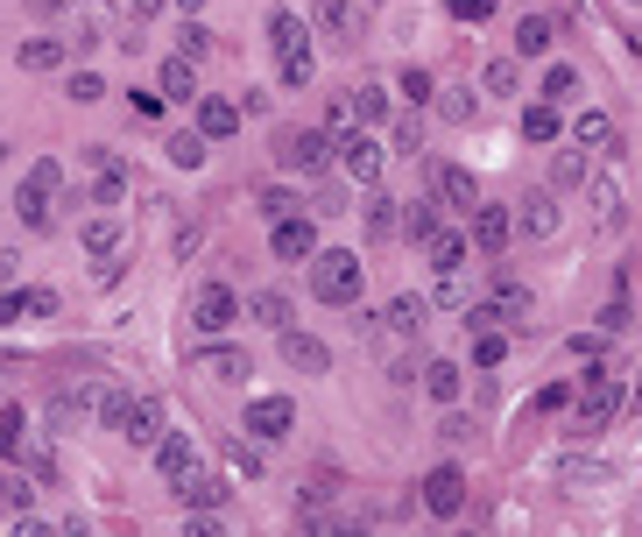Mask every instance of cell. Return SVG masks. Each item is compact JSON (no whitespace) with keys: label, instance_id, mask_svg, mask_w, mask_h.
<instances>
[{"label":"cell","instance_id":"obj_8","mask_svg":"<svg viewBox=\"0 0 642 537\" xmlns=\"http://www.w3.org/2000/svg\"><path fill=\"white\" fill-rule=\"evenodd\" d=\"M113 431H121L128 445H156V439H162V403H156V396H121Z\"/></svg>","mask_w":642,"mask_h":537},{"label":"cell","instance_id":"obj_39","mask_svg":"<svg viewBox=\"0 0 642 537\" xmlns=\"http://www.w3.org/2000/svg\"><path fill=\"white\" fill-rule=\"evenodd\" d=\"M402 227V213H396V199H381L375 191V205H367V234H375V241H388V234Z\"/></svg>","mask_w":642,"mask_h":537},{"label":"cell","instance_id":"obj_3","mask_svg":"<svg viewBox=\"0 0 642 537\" xmlns=\"http://www.w3.org/2000/svg\"><path fill=\"white\" fill-rule=\"evenodd\" d=\"M276 170H290V177H318L325 163H332V134L325 128H276Z\"/></svg>","mask_w":642,"mask_h":537},{"label":"cell","instance_id":"obj_47","mask_svg":"<svg viewBox=\"0 0 642 537\" xmlns=\"http://www.w3.org/2000/svg\"><path fill=\"white\" fill-rule=\"evenodd\" d=\"M332 496H339V467H318L304 481V502H332Z\"/></svg>","mask_w":642,"mask_h":537},{"label":"cell","instance_id":"obj_29","mask_svg":"<svg viewBox=\"0 0 642 537\" xmlns=\"http://www.w3.org/2000/svg\"><path fill=\"white\" fill-rule=\"evenodd\" d=\"M14 57H22V71H57V64H64V43H57V36H36V43H22Z\"/></svg>","mask_w":642,"mask_h":537},{"label":"cell","instance_id":"obj_61","mask_svg":"<svg viewBox=\"0 0 642 537\" xmlns=\"http://www.w3.org/2000/svg\"><path fill=\"white\" fill-rule=\"evenodd\" d=\"M0 163H8V142H0Z\"/></svg>","mask_w":642,"mask_h":537},{"label":"cell","instance_id":"obj_40","mask_svg":"<svg viewBox=\"0 0 642 537\" xmlns=\"http://www.w3.org/2000/svg\"><path fill=\"white\" fill-rule=\"evenodd\" d=\"M424 390L438 396V403H452V396H459V368H452V361H431V368H424Z\"/></svg>","mask_w":642,"mask_h":537},{"label":"cell","instance_id":"obj_32","mask_svg":"<svg viewBox=\"0 0 642 537\" xmlns=\"http://www.w3.org/2000/svg\"><path fill=\"white\" fill-rule=\"evenodd\" d=\"M501 354H509V333H501V325H481V333H473V368H501Z\"/></svg>","mask_w":642,"mask_h":537},{"label":"cell","instance_id":"obj_41","mask_svg":"<svg viewBox=\"0 0 642 537\" xmlns=\"http://www.w3.org/2000/svg\"><path fill=\"white\" fill-rule=\"evenodd\" d=\"M177 57H191V64H205V57H213V36H205L198 22H184V28H177Z\"/></svg>","mask_w":642,"mask_h":537},{"label":"cell","instance_id":"obj_50","mask_svg":"<svg viewBox=\"0 0 642 537\" xmlns=\"http://www.w3.org/2000/svg\"><path fill=\"white\" fill-rule=\"evenodd\" d=\"M71 99H107V79H99V71H78V79H71Z\"/></svg>","mask_w":642,"mask_h":537},{"label":"cell","instance_id":"obj_45","mask_svg":"<svg viewBox=\"0 0 642 537\" xmlns=\"http://www.w3.org/2000/svg\"><path fill=\"white\" fill-rule=\"evenodd\" d=\"M28 184H36V191H50V199H57V191H64V163H57V156H43L36 170H28Z\"/></svg>","mask_w":642,"mask_h":537},{"label":"cell","instance_id":"obj_13","mask_svg":"<svg viewBox=\"0 0 642 537\" xmlns=\"http://www.w3.org/2000/svg\"><path fill=\"white\" fill-rule=\"evenodd\" d=\"M424 510L431 516H459L467 510V474L459 467H431L424 474Z\"/></svg>","mask_w":642,"mask_h":537},{"label":"cell","instance_id":"obj_58","mask_svg":"<svg viewBox=\"0 0 642 537\" xmlns=\"http://www.w3.org/2000/svg\"><path fill=\"white\" fill-rule=\"evenodd\" d=\"M28 8H36V14H64L71 0H28Z\"/></svg>","mask_w":642,"mask_h":537},{"label":"cell","instance_id":"obj_15","mask_svg":"<svg viewBox=\"0 0 642 537\" xmlns=\"http://www.w3.org/2000/svg\"><path fill=\"white\" fill-rule=\"evenodd\" d=\"M156 467H162V481H170V496H184V481L198 474V445L177 431V439H156Z\"/></svg>","mask_w":642,"mask_h":537},{"label":"cell","instance_id":"obj_9","mask_svg":"<svg viewBox=\"0 0 642 537\" xmlns=\"http://www.w3.org/2000/svg\"><path fill=\"white\" fill-rule=\"evenodd\" d=\"M268 248H276V262H311V255H318V219L282 213L276 234H268Z\"/></svg>","mask_w":642,"mask_h":537},{"label":"cell","instance_id":"obj_19","mask_svg":"<svg viewBox=\"0 0 642 537\" xmlns=\"http://www.w3.org/2000/svg\"><path fill=\"white\" fill-rule=\"evenodd\" d=\"M121 248H128V227L113 213L85 227V255H99V276H113V255H121Z\"/></svg>","mask_w":642,"mask_h":537},{"label":"cell","instance_id":"obj_7","mask_svg":"<svg viewBox=\"0 0 642 537\" xmlns=\"http://www.w3.org/2000/svg\"><path fill=\"white\" fill-rule=\"evenodd\" d=\"M241 431H255L262 445L290 439V431H296V403L290 396H255V403H247V417H241Z\"/></svg>","mask_w":642,"mask_h":537},{"label":"cell","instance_id":"obj_44","mask_svg":"<svg viewBox=\"0 0 642 537\" xmlns=\"http://www.w3.org/2000/svg\"><path fill=\"white\" fill-rule=\"evenodd\" d=\"M361 128V114H353V93H332V107H325V134H347Z\"/></svg>","mask_w":642,"mask_h":537},{"label":"cell","instance_id":"obj_54","mask_svg":"<svg viewBox=\"0 0 642 537\" xmlns=\"http://www.w3.org/2000/svg\"><path fill=\"white\" fill-rule=\"evenodd\" d=\"M227 460H233V467H241V474H262V453H255V445H247V439H241V445H233V453H227Z\"/></svg>","mask_w":642,"mask_h":537},{"label":"cell","instance_id":"obj_1","mask_svg":"<svg viewBox=\"0 0 642 537\" xmlns=\"http://www.w3.org/2000/svg\"><path fill=\"white\" fill-rule=\"evenodd\" d=\"M268 50H276L282 85H290V93H304V85H311V71H318V57H311L304 22H296L290 8H276V14H268Z\"/></svg>","mask_w":642,"mask_h":537},{"label":"cell","instance_id":"obj_27","mask_svg":"<svg viewBox=\"0 0 642 537\" xmlns=\"http://www.w3.org/2000/svg\"><path fill=\"white\" fill-rule=\"evenodd\" d=\"M572 142L579 148H615V121H607V114H579V121H572Z\"/></svg>","mask_w":642,"mask_h":537},{"label":"cell","instance_id":"obj_24","mask_svg":"<svg viewBox=\"0 0 642 537\" xmlns=\"http://www.w3.org/2000/svg\"><path fill=\"white\" fill-rule=\"evenodd\" d=\"M550 43H558V22H550V14H522L516 22V50L522 57H550Z\"/></svg>","mask_w":642,"mask_h":537},{"label":"cell","instance_id":"obj_57","mask_svg":"<svg viewBox=\"0 0 642 537\" xmlns=\"http://www.w3.org/2000/svg\"><path fill=\"white\" fill-rule=\"evenodd\" d=\"M22 319V297H0V325H14Z\"/></svg>","mask_w":642,"mask_h":537},{"label":"cell","instance_id":"obj_42","mask_svg":"<svg viewBox=\"0 0 642 537\" xmlns=\"http://www.w3.org/2000/svg\"><path fill=\"white\" fill-rule=\"evenodd\" d=\"M396 93L410 99V107H424V99L438 93V85H431V71H424V64H410V71H402V79H396Z\"/></svg>","mask_w":642,"mask_h":537},{"label":"cell","instance_id":"obj_10","mask_svg":"<svg viewBox=\"0 0 642 537\" xmlns=\"http://www.w3.org/2000/svg\"><path fill=\"white\" fill-rule=\"evenodd\" d=\"M311 22H318V36L339 43V50L361 43V14H353V0H311Z\"/></svg>","mask_w":642,"mask_h":537},{"label":"cell","instance_id":"obj_12","mask_svg":"<svg viewBox=\"0 0 642 537\" xmlns=\"http://www.w3.org/2000/svg\"><path fill=\"white\" fill-rule=\"evenodd\" d=\"M473 248H481V255H501V248L516 241V213L509 205H473Z\"/></svg>","mask_w":642,"mask_h":537},{"label":"cell","instance_id":"obj_21","mask_svg":"<svg viewBox=\"0 0 642 537\" xmlns=\"http://www.w3.org/2000/svg\"><path fill=\"white\" fill-rule=\"evenodd\" d=\"M93 163H99V191H93V199H99V205H121V199H128V191H134V177H128V163H121V156H113V148H93Z\"/></svg>","mask_w":642,"mask_h":537},{"label":"cell","instance_id":"obj_2","mask_svg":"<svg viewBox=\"0 0 642 537\" xmlns=\"http://www.w3.org/2000/svg\"><path fill=\"white\" fill-rule=\"evenodd\" d=\"M311 297L318 305H361V255L353 248H318L311 255Z\"/></svg>","mask_w":642,"mask_h":537},{"label":"cell","instance_id":"obj_28","mask_svg":"<svg viewBox=\"0 0 642 537\" xmlns=\"http://www.w3.org/2000/svg\"><path fill=\"white\" fill-rule=\"evenodd\" d=\"M28 445H36V439H28V417L22 410H0V460H22Z\"/></svg>","mask_w":642,"mask_h":537},{"label":"cell","instance_id":"obj_25","mask_svg":"<svg viewBox=\"0 0 642 537\" xmlns=\"http://www.w3.org/2000/svg\"><path fill=\"white\" fill-rule=\"evenodd\" d=\"M247 319L268 325V333H282V325H290V297H282V290H255V297H247Z\"/></svg>","mask_w":642,"mask_h":537},{"label":"cell","instance_id":"obj_23","mask_svg":"<svg viewBox=\"0 0 642 537\" xmlns=\"http://www.w3.org/2000/svg\"><path fill=\"white\" fill-rule=\"evenodd\" d=\"M381 319H388V333H402V339H416V333H424V319H431V297H410V290H402V297H396V305H388V311H381Z\"/></svg>","mask_w":642,"mask_h":537},{"label":"cell","instance_id":"obj_31","mask_svg":"<svg viewBox=\"0 0 642 537\" xmlns=\"http://www.w3.org/2000/svg\"><path fill=\"white\" fill-rule=\"evenodd\" d=\"M522 134H530V142H558V107H550V99L522 107Z\"/></svg>","mask_w":642,"mask_h":537},{"label":"cell","instance_id":"obj_26","mask_svg":"<svg viewBox=\"0 0 642 537\" xmlns=\"http://www.w3.org/2000/svg\"><path fill=\"white\" fill-rule=\"evenodd\" d=\"M162 99H198V64H191V57H170V64H162Z\"/></svg>","mask_w":642,"mask_h":537},{"label":"cell","instance_id":"obj_30","mask_svg":"<svg viewBox=\"0 0 642 537\" xmlns=\"http://www.w3.org/2000/svg\"><path fill=\"white\" fill-rule=\"evenodd\" d=\"M424 248H431V268H467V241H459V234H438V227H431Z\"/></svg>","mask_w":642,"mask_h":537},{"label":"cell","instance_id":"obj_46","mask_svg":"<svg viewBox=\"0 0 642 537\" xmlns=\"http://www.w3.org/2000/svg\"><path fill=\"white\" fill-rule=\"evenodd\" d=\"M416 148H424V121L402 114V121H396V156H416Z\"/></svg>","mask_w":642,"mask_h":537},{"label":"cell","instance_id":"obj_52","mask_svg":"<svg viewBox=\"0 0 642 537\" xmlns=\"http://www.w3.org/2000/svg\"><path fill=\"white\" fill-rule=\"evenodd\" d=\"M495 14V0H452V22H487Z\"/></svg>","mask_w":642,"mask_h":537},{"label":"cell","instance_id":"obj_60","mask_svg":"<svg viewBox=\"0 0 642 537\" xmlns=\"http://www.w3.org/2000/svg\"><path fill=\"white\" fill-rule=\"evenodd\" d=\"M162 8V0H134V14H156Z\"/></svg>","mask_w":642,"mask_h":537},{"label":"cell","instance_id":"obj_62","mask_svg":"<svg viewBox=\"0 0 642 537\" xmlns=\"http://www.w3.org/2000/svg\"><path fill=\"white\" fill-rule=\"evenodd\" d=\"M629 8H635V0H629Z\"/></svg>","mask_w":642,"mask_h":537},{"label":"cell","instance_id":"obj_11","mask_svg":"<svg viewBox=\"0 0 642 537\" xmlns=\"http://www.w3.org/2000/svg\"><path fill=\"white\" fill-rule=\"evenodd\" d=\"M487 325H530V311H536V297H530V283H516V276H501L495 283V297H487Z\"/></svg>","mask_w":642,"mask_h":537},{"label":"cell","instance_id":"obj_5","mask_svg":"<svg viewBox=\"0 0 642 537\" xmlns=\"http://www.w3.org/2000/svg\"><path fill=\"white\" fill-rule=\"evenodd\" d=\"M332 148H339V170H347L353 184H381V170H388V148H381L367 128H347V134H332Z\"/></svg>","mask_w":642,"mask_h":537},{"label":"cell","instance_id":"obj_6","mask_svg":"<svg viewBox=\"0 0 642 537\" xmlns=\"http://www.w3.org/2000/svg\"><path fill=\"white\" fill-rule=\"evenodd\" d=\"M233 319H241V297H233L227 283H205V290H191V333H227Z\"/></svg>","mask_w":642,"mask_h":537},{"label":"cell","instance_id":"obj_51","mask_svg":"<svg viewBox=\"0 0 642 537\" xmlns=\"http://www.w3.org/2000/svg\"><path fill=\"white\" fill-rule=\"evenodd\" d=\"M22 311H28V319H50V311H57V290H22Z\"/></svg>","mask_w":642,"mask_h":537},{"label":"cell","instance_id":"obj_43","mask_svg":"<svg viewBox=\"0 0 642 537\" xmlns=\"http://www.w3.org/2000/svg\"><path fill=\"white\" fill-rule=\"evenodd\" d=\"M431 227H438V213H431V199H410V205H402V234H410V241H424Z\"/></svg>","mask_w":642,"mask_h":537},{"label":"cell","instance_id":"obj_20","mask_svg":"<svg viewBox=\"0 0 642 537\" xmlns=\"http://www.w3.org/2000/svg\"><path fill=\"white\" fill-rule=\"evenodd\" d=\"M621 205H629L621 199V177H593V234H601V241L621 234Z\"/></svg>","mask_w":642,"mask_h":537},{"label":"cell","instance_id":"obj_18","mask_svg":"<svg viewBox=\"0 0 642 537\" xmlns=\"http://www.w3.org/2000/svg\"><path fill=\"white\" fill-rule=\"evenodd\" d=\"M516 234H522V241H550V234H558V205H550V191H530V199H522Z\"/></svg>","mask_w":642,"mask_h":537},{"label":"cell","instance_id":"obj_17","mask_svg":"<svg viewBox=\"0 0 642 537\" xmlns=\"http://www.w3.org/2000/svg\"><path fill=\"white\" fill-rule=\"evenodd\" d=\"M191 375H213V382H247V375H255V361H247L241 347H205V354H191Z\"/></svg>","mask_w":642,"mask_h":537},{"label":"cell","instance_id":"obj_34","mask_svg":"<svg viewBox=\"0 0 642 537\" xmlns=\"http://www.w3.org/2000/svg\"><path fill=\"white\" fill-rule=\"evenodd\" d=\"M438 305H445V311H467V305H473L467 268H438Z\"/></svg>","mask_w":642,"mask_h":537},{"label":"cell","instance_id":"obj_33","mask_svg":"<svg viewBox=\"0 0 642 537\" xmlns=\"http://www.w3.org/2000/svg\"><path fill=\"white\" fill-rule=\"evenodd\" d=\"M550 184H558V191L586 184V148H558V163H550Z\"/></svg>","mask_w":642,"mask_h":537},{"label":"cell","instance_id":"obj_49","mask_svg":"<svg viewBox=\"0 0 642 537\" xmlns=\"http://www.w3.org/2000/svg\"><path fill=\"white\" fill-rule=\"evenodd\" d=\"M255 205H262V213H268V219H282V213H296V199H290V191H282V184H268V191H262V199H255Z\"/></svg>","mask_w":642,"mask_h":537},{"label":"cell","instance_id":"obj_4","mask_svg":"<svg viewBox=\"0 0 642 537\" xmlns=\"http://www.w3.org/2000/svg\"><path fill=\"white\" fill-rule=\"evenodd\" d=\"M615 417H621V382H615V368H601V375H586V396H579L572 431H579V439H601Z\"/></svg>","mask_w":642,"mask_h":537},{"label":"cell","instance_id":"obj_38","mask_svg":"<svg viewBox=\"0 0 642 537\" xmlns=\"http://www.w3.org/2000/svg\"><path fill=\"white\" fill-rule=\"evenodd\" d=\"M572 93H579V71H572V64H550V71H544V99H550V107H565Z\"/></svg>","mask_w":642,"mask_h":537},{"label":"cell","instance_id":"obj_59","mask_svg":"<svg viewBox=\"0 0 642 537\" xmlns=\"http://www.w3.org/2000/svg\"><path fill=\"white\" fill-rule=\"evenodd\" d=\"M162 8H184V14H198V0H162Z\"/></svg>","mask_w":642,"mask_h":537},{"label":"cell","instance_id":"obj_48","mask_svg":"<svg viewBox=\"0 0 642 537\" xmlns=\"http://www.w3.org/2000/svg\"><path fill=\"white\" fill-rule=\"evenodd\" d=\"M481 85H487V93H516V64H509V57H495V64L481 71Z\"/></svg>","mask_w":642,"mask_h":537},{"label":"cell","instance_id":"obj_16","mask_svg":"<svg viewBox=\"0 0 642 537\" xmlns=\"http://www.w3.org/2000/svg\"><path fill=\"white\" fill-rule=\"evenodd\" d=\"M431 191H438V205H452V213H473V205H481L473 170H459V163H431Z\"/></svg>","mask_w":642,"mask_h":537},{"label":"cell","instance_id":"obj_53","mask_svg":"<svg viewBox=\"0 0 642 537\" xmlns=\"http://www.w3.org/2000/svg\"><path fill=\"white\" fill-rule=\"evenodd\" d=\"M198 241H205V227H198V219H191V227H177V262H191V255H198Z\"/></svg>","mask_w":642,"mask_h":537},{"label":"cell","instance_id":"obj_37","mask_svg":"<svg viewBox=\"0 0 642 537\" xmlns=\"http://www.w3.org/2000/svg\"><path fill=\"white\" fill-rule=\"evenodd\" d=\"M162 148H170V163H177V170H198V163H205V134H170Z\"/></svg>","mask_w":642,"mask_h":537},{"label":"cell","instance_id":"obj_22","mask_svg":"<svg viewBox=\"0 0 642 537\" xmlns=\"http://www.w3.org/2000/svg\"><path fill=\"white\" fill-rule=\"evenodd\" d=\"M233 128H241V107H233V99H205L198 93V134H205V142H227Z\"/></svg>","mask_w":642,"mask_h":537},{"label":"cell","instance_id":"obj_36","mask_svg":"<svg viewBox=\"0 0 642 537\" xmlns=\"http://www.w3.org/2000/svg\"><path fill=\"white\" fill-rule=\"evenodd\" d=\"M14 213H22V227H50V191L22 184V199H14Z\"/></svg>","mask_w":642,"mask_h":537},{"label":"cell","instance_id":"obj_55","mask_svg":"<svg viewBox=\"0 0 642 537\" xmlns=\"http://www.w3.org/2000/svg\"><path fill=\"white\" fill-rule=\"evenodd\" d=\"M445 121H473V99L467 93H445Z\"/></svg>","mask_w":642,"mask_h":537},{"label":"cell","instance_id":"obj_35","mask_svg":"<svg viewBox=\"0 0 642 537\" xmlns=\"http://www.w3.org/2000/svg\"><path fill=\"white\" fill-rule=\"evenodd\" d=\"M347 93H353V114H361V128H375L381 114H388V93H381V85H347Z\"/></svg>","mask_w":642,"mask_h":537},{"label":"cell","instance_id":"obj_56","mask_svg":"<svg viewBox=\"0 0 642 537\" xmlns=\"http://www.w3.org/2000/svg\"><path fill=\"white\" fill-rule=\"evenodd\" d=\"M0 502H14V510H28V481H8V474H0Z\"/></svg>","mask_w":642,"mask_h":537},{"label":"cell","instance_id":"obj_14","mask_svg":"<svg viewBox=\"0 0 642 537\" xmlns=\"http://www.w3.org/2000/svg\"><path fill=\"white\" fill-rule=\"evenodd\" d=\"M282 361L296 368V375H325V368H332V347H325V339H311V333H296V325H282Z\"/></svg>","mask_w":642,"mask_h":537}]
</instances>
